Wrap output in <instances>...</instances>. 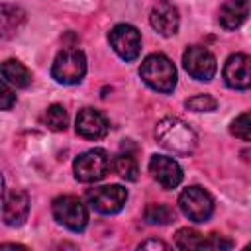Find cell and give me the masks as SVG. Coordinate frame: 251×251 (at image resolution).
<instances>
[{
	"instance_id": "obj_1",
	"label": "cell",
	"mask_w": 251,
	"mask_h": 251,
	"mask_svg": "<svg viewBox=\"0 0 251 251\" xmlns=\"http://www.w3.org/2000/svg\"><path fill=\"white\" fill-rule=\"evenodd\" d=\"M155 137L161 147H165L175 155H188L196 147V133L188 127V124H184L180 118L175 116H167L159 120L155 127Z\"/></svg>"
},
{
	"instance_id": "obj_2",
	"label": "cell",
	"mask_w": 251,
	"mask_h": 251,
	"mask_svg": "<svg viewBox=\"0 0 251 251\" xmlns=\"http://www.w3.org/2000/svg\"><path fill=\"white\" fill-rule=\"evenodd\" d=\"M139 76L147 86L157 92H173L176 84V69L173 61L161 53H153L143 59L139 67Z\"/></svg>"
},
{
	"instance_id": "obj_3",
	"label": "cell",
	"mask_w": 251,
	"mask_h": 251,
	"mask_svg": "<svg viewBox=\"0 0 251 251\" xmlns=\"http://www.w3.org/2000/svg\"><path fill=\"white\" fill-rule=\"evenodd\" d=\"M86 73V57L76 47H65L53 61L51 76L61 84H78Z\"/></svg>"
},
{
	"instance_id": "obj_4",
	"label": "cell",
	"mask_w": 251,
	"mask_h": 251,
	"mask_svg": "<svg viewBox=\"0 0 251 251\" xmlns=\"http://www.w3.org/2000/svg\"><path fill=\"white\" fill-rule=\"evenodd\" d=\"M112 169V159L104 149H90L78 155L73 163L75 178L80 182H96L108 175Z\"/></svg>"
},
{
	"instance_id": "obj_5",
	"label": "cell",
	"mask_w": 251,
	"mask_h": 251,
	"mask_svg": "<svg viewBox=\"0 0 251 251\" xmlns=\"http://www.w3.org/2000/svg\"><path fill=\"white\" fill-rule=\"evenodd\" d=\"M53 216L59 224H63L71 231H82L88 224L86 206L76 196H69V194L53 200Z\"/></svg>"
},
{
	"instance_id": "obj_6",
	"label": "cell",
	"mask_w": 251,
	"mask_h": 251,
	"mask_svg": "<svg viewBox=\"0 0 251 251\" xmlns=\"http://www.w3.org/2000/svg\"><path fill=\"white\" fill-rule=\"evenodd\" d=\"M178 206H180L182 214L196 224L206 222L214 212L212 196L200 186H188L186 190H182L178 196Z\"/></svg>"
},
{
	"instance_id": "obj_7",
	"label": "cell",
	"mask_w": 251,
	"mask_h": 251,
	"mask_svg": "<svg viewBox=\"0 0 251 251\" xmlns=\"http://www.w3.org/2000/svg\"><path fill=\"white\" fill-rule=\"evenodd\" d=\"M86 198L92 210L100 214H116L124 208L127 200V190L120 184H108V186H98L88 190Z\"/></svg>"
},
{
	"instance_id": "obj_8",
	"label": "cell",
	"mask_w": 251,
	"mask_h": 251,
	"mask_svg": "<svg viewBox=\"0 0 251 251\" xmlns=\"http://www.w3.org/2000/svg\"><path fill=\"white\" fill-rule=\"evenodd\" d=\"M182 65L196 80H210L216 75V59L202 45H190L182 55Z\"/></svg>"
},
{
	"instance_id": "obj_9",
	"label": "cell",
	"mask_w": 251,
	"mask_h": 251,
	"mask_svg": "<svg viewBox=\"0 0 251 251\" xmlns=\"http://www.w3.org/2000/svg\"><path fill=\"white\" fill-rule=\"evenodd\" d=\"M110 45L112 49L124 59V61H133L139 57V51H141V35L139 31L129 25V24H118L110 35Z\"/></svg>"
},
{
	"instance_id": "obj_10",
	"label": "cell",
	"mask_w": 251,
	"mask_h": 251,
	"mask_svg": "<svg viewBox=\"0 0 251 251\" xmlns=\"http://www.w3.org/2000/svg\"><path fill=\"white\" fill-rule=\"evenodd\" d=\"M222 75L229 88H235V90L251 88V57H247L243 53L231 55L226 61Z\"/></svg>"
},
{
	"instance_id": "obj_11",
	"label": "cell",
	"mask_w": 251,
	"mask_h": 251,
	"mask_svg": "<svg viewBox=\"0 0 251 251\" xmlns=\"http://www.w3.org/2000/svg\"><path fill=\"white\" fill-rule=\"evenodd\" d=\"M149 171L163 188H176L182 182V169L171 157L153 155L149 161Z\"/></svg>"
},
{
	"instance_id": "obj_12",
	"label": "cell",
	"mask_w": 251,
	"mask_h": 251,
	"mask_svg": "<svg viewBox=\"0 0 251 251\" xmlns=\"http://www.w3.org/2000/svg\"><path fill=\"white\" fill-rule=\"evenodd\" d=\"M29 214V198L22 190H4V204H2V220L6 226H22Z\"/></svg>"
},
{
	"instance_id": "obj_13",
	"label": "cell",
	"mask_w": 251,
	"mask_h": 251,
	"mask_svg": "<svg viewBox=\"0 0 251 251\" xmlns=\"http://www.w3.org/2000/svg\"><path fill=\"white\" fill-rule=\"evenodd\" d=\"M149 22L153 25L155 31H159L161 35L169 37V35H175L178 31V24H180V16H178V10L167 2V0H159L153 10H151V16H149Z\"/></svg>"
},
{
	"instance_id": "obj_14",
	"label": "cell",
	"mask_w": 251,
	"mask_h": 251,
	"mask_svg": "<svg viewBox=\"0 0 251 251\" xmlns=\"http://www.w3.org/2000/svg\"><path fill=\"white\" fill-rule=\"evenodd\" d=\"M75 127H76V133L86 139H102L108 133L106 118L98 110H92V108H84L78 112Z\"/></svg>"
},
{
	"instance_id": "obj_15",
	"label": "cell",
	"mask_w": 251,
	"mask_h": 251,
	"mask_svg": "<svg viewBox=\"0 0 251 251\" xmlns=\"http://www.w3.org/2000/svg\"><path fill=\"white\" fill-rule=\"evenodd\" d=\"M249 10H251V2L249 0H227V2H224L220 6V12H218L220 25L224 29L239 27L247 20Z\"/></svg>"
},
{
	"instance_id": "obj_16",
	"label": "cell",
	"mask_w": 251,
	"mask_h": 251,
	"mask_svg": "<svg viewBox=\"0 0 251 251\" xmlns=\"http://www.w3.org/2000/svg\"><path fill=\"white\" fill-rule=\"evenodd\" d=\"M2 80L16 88H25L31 84V73L25 65H22L16 59H8L2 63Z\"/></svg>"
},
{
	"instance_id": "obj_17",
	"label": "cell",
	"mask_w": 251,
	"mask_h": 251,
	"mask_svg": "<svg viewBox=\"0 0 251 251\" xmlns=\"http://www.w3.org/2000/svg\"><path fill=\"white\" fill-rule=\"evenodd\" d=\"M25 22V16L20 8L16 6H8V4H2L0 8V25H2V37H10L14 35L20 25Z\"/></svg>"
},
{
	"instance_id": "obj_18",
	"label": "cell",
	"mask_w": 251,
	"mask_h": 251,
	"mask_svg": "<svg viewBox=\"0 0 251 251\" xmlns=\"http://www.w3.org/2000/svg\"><path fill=\"white\" fill-rule=\"evenodd\" d=\"M145 222L147 224H157V226H167L171 222H175V210L167 204H149L145 208V214H143Z\"/></svg>"
},
{
	"instance_id": "obj_19",
	"label": "cell",
	"mask_w": 251,
	"mask_h": 251,
	"mask_svg": "<svg viewBox=\"0 0 251 251\" xmlns=\"http://www.w3.org/2000/svg\"><path fill=\"white\" fill-rule=\"evenodd\" d=\"M114 169L116 173L126 178V180H137V173H139V167H137V161L133 155L129 153H120L116 159H114Z\"/></svg>"
},
{
	"instance_id": "obj_20",
	"label": "cell",
	"mask_w": 251,
	"mask_h": 251,
	"mask_svg": "<svg viewBox=\"0 0 251 251\" xmlns=\"http://www.w3.org/2000/svg\"><path fill=\"white\" fill-rule=\"evenodd\" d=\"M204 241L206 237L202 233H198L196 229H188V227L178 229L175 235V245L180 249H204Z\"/></svg>"
},
{
	"instance_id": "obj_21",
	"label": "cell",
	"mask_w": 251,
	"mask_h": 251,
	"mask_svg": "<svg viewBox=\"0 0 251 251\" xmlns=\"http://www.w3.org/2000/svg\"><path fill=\"white\" fill-rule=\"evenodd\" d=\"M67 124H69V118H67V112L63 106L59 104H53L47 108L45 112V126L53 131H65L67 129Z\"/></svg>"
},
{
	"instance_id": "obj_22",
	"label": "cell",
	"mask_w": 251,
	"mask_h": 251,
	"mask_svg": "<svg viewBox=\"0 0 251 251\" xmlns=\"http://www.w3.org/2000/svg\"><path fill=\"white\" fill-rule=\"evenodd\" d=\"M229 131L243 139V141H251V112H245V114H239L233 122H231V127Z\"/></svg>"
},
{
	"instance_id": "obj_23",
	"label": "cell",
	"mask_w": 251,
	"mask_h": 251,
	"mask_svg": "<svg viewBox=\"0 0 251 251\" xmlns=\"http://www.w3.org/2000/svg\"><path fill=\"white\" fill-rule=\"evenodd\" d=\"M216 106H218V102L210 94H196L186 100V108L192 112H212V110H216Z\"/></svg>"
},
{
	"instance_id": "obj_24",
	"label": "cell",
	"mask_w": 251,
	"mask_h": 251,
	"mask_svg": "<svg viewBox=\"0 0 251 251\" xmlns=\"http://www.w3.org/2000/svg\"><path fill=\"white\" fill-rule=\"evenodd\" d=\"M0 98H2V110H10L12 106H14V102H16V94L10 90V86H8V82L6 80H2V86H0Z\"/></svg>"
},
{
	"instance_id": "obj_25",
	"label": "cell",
	"mask_w": 251,
	"mask_h": 251,
	"mask_svg": "<svg viewBox=\"0 0 251 251\" xmlns=\"http://www.w3.org/2000/svg\"><path fill=\"white\" fill-rule=\"evenodd\" d=\"M231 245H233V243H231L229 239H222L218 233L208 235V237H206V241H204V249H222V247L229 249Z\"/></svg>"
},
{
	"instance_id": "obj_26",
	"label": "cell",
	"mask_w": 251,
	"mask_h": 251,
	"mask_svg": "<svg viewBox=\"0 0 251 251\" xmlns=\"http://www.w3.org/2000/svg\"><path fill=\"white\" fill-rule=\"evenodd\" d=\"M139 249H167V243H163L161 239H147L139 243Z\"/></svg>"
},
{
	"instance_id": "obj_27",
	"label": "cell",
	"mask_w": 251,
	"mask_h": 251,
	"mask_svg": "<svg viewBox=\"0 0 251 251\" xmlns=\"http://www.w3.org/2000/svg\"><path fill=\"white\" fill-rule=\"evenodd\" d=\"M247 249H251V243H249V245H247Z\"/></svg>"
}]
</instances>
